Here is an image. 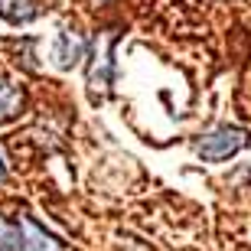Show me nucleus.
<instances>
[{"label": "nucleus", "mask_w": 251, "mask_h": 251, "mask_svg": "<svg viewBox=\"0 0 251 251\" xmlns=\"http://www.w3.org/2000/svg\"><path fill=\"white\" fill-rule=\"evenodd\" d=\"M245 144H248V134H245V130H238V127H219V130H212V134H205V137L196 144V150H199L205 160L219 163V160H228L232 153H238Z\"/></svg>", "instance_id": "2"}, {"label": "nucleus", "mask_w": 251, "mask_h": 251, "mask_svg": "<svg viewBox=\"0 0 251 251\" xmlns=\"http://www.w3.org/2000/svg\"><path fill=\"white\" fill-rule=\"evenodd\" d=\"M39 13L36 0H0V17L7 23H29Z\"/></svg>", "instance_id": "3"}, {"label": "nucleus", "mask_w": 251, "mask_h": 251, "mask_svg": "<svg viewBox=\"0 0 251 251\" xmlns=\"http://www.w3.org/2000/svg\"><path fill=\"white\" fill-rule=\"evenodd\" d=\"M23 111V92L10 82H0V124L13 121Z\"/></svg>", "instance_id": "4"}, {"label": "nucleus", "mask_w": 251, "mask_h": 251, "mask_svg": "<svg viewBox=\"0 0 251 251\" xmlns=\"http://www.w3.org/2000/svg\"><path fill=\"white\" fill-rule=\"evenodd\" d=\"M0 251H62V245L46 235L29 215L0 219Z\"/></svg>", "instance_id": "1"}, {"label": "nucleus", "mask_w": 251, "mask_h": 251, "mask_svg": "<svg viewBox=\"0 0 251 251\" xmlns=\"http://www.w3.org/2000/svg\"><path fill=\"white\" fill-rule=\"evenodd\" d=\"M7 179V163H3V157H0V183Z\"/></svg>", "instance_id": "5"}]
</instances>
